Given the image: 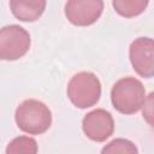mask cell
<instances>
[{
    "label": "cell",
    "instance_id": "cell-8",
    "mask_svg": "<svg viewBox=\"0 0 154 154\" xmlns=\"http://www.w3.org/2000/svg\"><path fill=\"white\" fill-rule=\"evenodd\" d=\"M45 0H12L10 8L12 14L22 22H35L45 12Z\"/></svg>",
    "mask_w": 154,
    "mask_h": 154
},
{
    "label": "cell",
    "instance_id": "cell-6",
    "mask_svg": "<svg viewBox=\"0 0 154 154\" xmlns=\"http://www.w3.org/2000/svg\"><path fill=\"white\" fill-rule=\"evenodd\" d=\"M82 129L89 140L103 142L113 135L114 120L108 111L103 108H96L84 116Z\"/></svg>",
    "mask_w": 154,
    "mask_h": 154
},
{
    "label": "cell",
    "instance_id": "cell-10",
    "mask_svg": "<svg viewBox=\"0 0 154 154\" xmlns=\"http://www.w3.org/2000/svg\"><path fill=\"white\" fill-rule=\"evenodd\" d=\"M38 146L35 138L29 136H18L6 147L5 154H37Z\"/></svg>",
    "mask_w": 154,
    "mask_h": 154
},
{
    "label": "cell",
    "instance_id": "cell-4",
    "mask_svg": "<svg viewBox=\"0 0 154 154\" xmlns=\"http://www.w3.org/2000/svg\"><path fill=\"white\" fill-rule=\"evenodd\" d=\"M29 32L18 24L5 25L0 29V60H17L30 48Z\"/></svg>",
    "mask_w": 154,
    "mask_h": 154
},
{
    "label": "cell",
    "instance_id": "cell-2",
    "mask_svg": "<svg viewBox=\"0 0 154 154\" xmlns=\"http://www.w3.org/2000/svg\"><path fill=\"white\" fill-rule=\"evenodd\" d=\"M14 119L22 131L29 135H41L52 125V112L42 101L28 99L17 107Z\"/></svg>",
    "mask_w": 154,
    "mask_h": 154
},
{
    "label": "cell",
    "instance_id": "cell-9",
    "mask_svg": "<svg viewBox=\"0 0 154 154\" xmlns=\"http://www.w3.org/2000/svg\"><path fill=\"white\" fill-rule=\"evenodd\" d=\"M148 0H114L112 2L116 12L125 18L141 14L148 6Z\"/></svg>",
    "mask_w": 154,
    "mask_h": 154
},
{
    "label": "cell",
    "instance_id": "cell-7",
    "mask_svg": "<svg viewBox=\"0 0 154 154\" xmlns=\"http://www.w3.org/2000/svg\"><path fill=\"white\" fill-rule=\"evenodd\" d=\"M129 57L134 70L144 78L154 75V42L150 37H138L131 42Z\"/></svg>",
    "mask_w": 154,
    "mask_h": 154
},
{
    "label": "cell",
    "instance_id": "cell-3",
    "mask_svg": "<svg viewBox=\"0 0 154 154\" xmlns=\"http://www.w3.org/2000/svg\"><path fill=\"white\" fill-rule=\"evenodd\" d=\"M67 96L78 108H88L97 103L101 96V83L95 73L82 71L73 75L67 84Z\"/></svg>",
    "mask_w": 154,
    "mask_h": 154
},
{
    "label": "cell",
    "instance_id": "cell-11",
    "mask_svg": "<svg viewBox=\"0 0 154 154\" xmlns=\"http://www.w3.org/2000/svg\"><path fill=\"white\" fill-rule=\"evenodd\" d=\"M101 154H138V149L126 138H114L102 148Z\"/></svg>",
    "mask_w": 154,
    "mask_h": 154
},
{
    "label": "cell",
    "instance_id": "cell-5",
    "mask_svg": "<svg viewBox=\"0 0 154 154\" xmlns=\"http://www.w3.org/2000/svg\"><path fill=\"white\" fill-rule=\"evenodd\" d=\"M103 11L101 0H70L65 4V16L67 20L77 26L94 24Z\"/></svg>",
    "mask_w": 154,
    "mask_h": 154
},
{
    "label": "cell",
    "instance_id": "cell-1",
    "mask_svg": "<svg viewBox=\"0 0 154 154\" xmlns=\"http://www.w3.org/2000/svg\"><path fill=\"white\" fill-rule=\"evenodd\" d=\"M113 107L123 114L138 112L147 100L142 82L135 77H124L114 83L111 90Z\"/></svg>",
    "mask_w": 154,
    "mask_h": 154
}]
</instances>
